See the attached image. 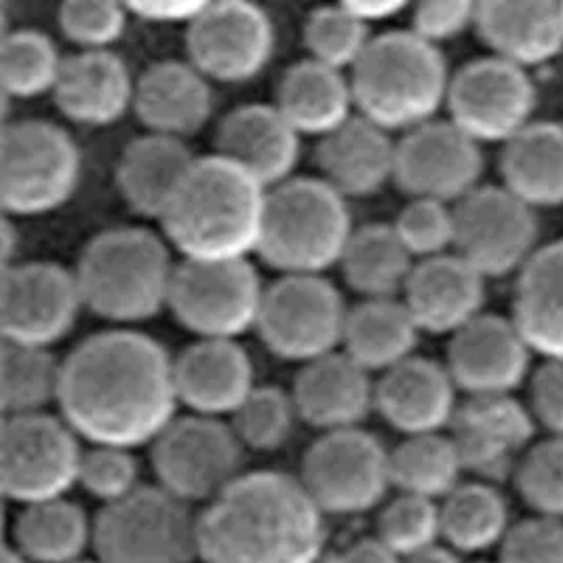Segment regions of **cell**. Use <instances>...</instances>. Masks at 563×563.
<instances>
[{
	"label": "cell",
	"instance_id": "6da1fadb",
	"mask_svg": "<svg viewBox=\"0 0 563 563\" xmlns=\"http://www.w3.org/2000/svg\"><path fill=\"white\" fill-rule=\"evenodd\" d=\"M178 406L174 357L146 333H93L64 358L59 416L89 445H153Z\"/></svg>",
	"mask_w": 563,
	"mask_h": 563
},
{
	"label": "cell",
	"instance_id": "7a4b0ae2",
	"mask_svg": "<svg viewBox=\"0 0 563 563\" xmlns=\"http://www.w3.org/2000/svg\"><path fill=\"white\" fill-rule=\"evenodd\" d=\"M325 542V515L279 471L243 473L199 512L203 563H319Z\"/></svg>",
	"mask_w": 563,
	"mask_h": 563
},
{
	"label": "cell",
	"instance_id": "3957f363",
	"mask_svg": "<svg viewBox=\"0 0 563 563\" xmlns=\"http://www.w3.org/2000/svg\"><path fill=\"white\" fill-rule=\"evenodd\" d=\"M268 190L231 161L199 156L161 218L181 260H250L257 254Z\"/></svg>",
	"mask_w": 563,
	"mask_h": 563
},
{
	"label": "cell",
	"instance_id": "277c9868",
	"mask_svg": "<svg viewBox=\"0 0 563 563\" xmlns=\"http://www.w3.org/2000/svg\"><path fill=\"white\" fill-rule=\"evenodd\" d=\"M172 252L165 236L140 227L96 234L75 268L82 305L117 325L153 319L169 307L178 268Z\"/></svg>",
	"mask_w": 563,
	"mask_h": 563
},
{
	"label": "cell",
	"instance_id": "5b68a950",
	"mask_svg": "<svg viewBox=\"0 0 563 563\" xmlns=\"http://www.w3.org/2000/svg\"><path fill=\"white\" fill-rule=\"evenodd\" d=\"M450 80L443 53L411 30L374 36L351 70L357 114L388 133L435 121L448 102Z\"/></svg>",
	"mask_w": 563,
	"mask_h": 563
},
{
	"label": "cell",
	"instance_id": "8992f818",
	"mask_svg": "<svg viewBox=\"0 0 563 563\" xmlns=\"http://www.w3.org/2000/svg\"><path fill=\"white\" fill-rule=\"evenodd\" d=\"M349 201L321 178H291L268 190L256 256L285 275L340 266L353 236Z\"/></svg>",
	"mask_w": 563,
	"mask_h": 563
},
{
	"label": "cell",
	"instance_id": "52a82bcc",
	"mask_svg": "<svg viewBox=\"0 0 563 563\" xmlns=\"http://www.w3.org/2000/svg\"><path fill=\"white\" fill-rule=\"evenodd\" d=\"M82 176L73 135L52 121L7 123L0 148V203L9 218L45 216L66 206Z\"/></svg>",
	"mask_w": 563,
	"mask_h": 563
},
{
	"label": "cell",
	"instance_id": "ba28073f",
	"mask_svg": "<svg viewBox=\"0 0 563 563\" xmlns=\"http://www.w3.org/2000/svg\"><path fill=\"white\" fill-rule=\"evenodd\" d=\"M93 553L100 563H195L199 515L163 487L142 486L96 517Z\"/></svg>",
	"mask_w": 563,
	"mask_h": 563
},
{
	"label": "cell",
	"instance_id": "9c48e42d",
	"mask_svg": "<svg viewBox=\"0 0 563 563\" xmlns=\"http://www.w3.org/2000/svg\"><path fill=\"white\" fill-rule=\"evenodd\" d=\"M264 294L250 260H179L167 308L197 340H236L256 330Z\"/></svg>",
	"mask_w": 563,
	"mask_h": 563
},
{
	"label": "cell",
	"instance_id": "30bf717a",
	"mask_svg": "<svg viewBox=\"0 0 563 563\" xmlns=\"http://www.w3.org/2000/svg\"><path fill=\"white\" fill-rule=\"evenodd\" d=\"M62 416L4 418L0 433V479L4 498L22 509L66 498L78 486L85 450Z\"/></svg>",
	"mask_w": 563,
	"mask_h": 563
},
{
	"label": "cell",
	"instance_id": "8fae6325",
	"mask_svg": "<svg viewBox=\"0 0 563 563\" xmlns=\"http://www.w3.org/2000/svg\"><path fill=\"white\" fill-rule=\"evenodd\" d=\"M349 310L323 275H285L266 287L256 332L275 357L307 365L342 349Z\"/></svg>",
	"mask_w": 563,
	"mask_h": 563
},
{
	"label": "cell",
	"instance_id": "7c38bea8",
	"mask_svg": "<svg viewBox=\"0 0 563 563\" xmlns=\"http://www.w3.org/2000/svg\"><path fill=\"white\" fill-rule=\"evenodd\" d=\"M245 448L229 422L178 416L151 445L156 486L186 505H209L243 475Z\"/></svg>",
	"mask_w": 563,
	"mask_h": 563
},
{
	"label": "cell",
	"instance_id": "4fadbf2b",
	"mask_svg": "<svg viewBox=\"0 0 563 563\" xmlns=\"http://www.w3.org/2000/svg\"><path fill=\"white\" fill-rule=\"evenodd\" d=\"M300 482L323 515H363L393 487L390 452L361 427L323 433L302 459Z\"/></svg>",
	"mask_w": 563,
	"mask_h": 563
},
{
	"label": "cell",
	"instance_id": "5bb4252c",
	"mask_svg": "<svg viewBox=\"0 0 563 563\" xmlns=\"http://www.w3.org/2000/svg\"><path fill=\"white\" fill-rule=\"evenodd\" d=\"M537 85L521 70L494 55L464 64L448 89L450 121L482 144H507L534 123Z\"/></svg>",
	"mask_w": 563,
	"mask_h": 563
},
{
	"label": "cell",
	"instance_id": "9a60e30c",
	"mask_svg": "<svg viewBox=\"0 0 563 563\" xmlns=\"http://www.w3.org/2000/svg\"><path fill=\"white\" fill-rule=\"evenodd\" d=\"M454 254L486 279H503L538 252V220L505 186H479L454 206Z\"/></svg>",
	"mask_w": 563,
	"mask_h": 563
},
{
	"label": "cell",
	"instance_id": "2e32d148",
	"mask_svg": "<svg viewBox=\"0 0 563 563\" xmlns=\"http://www.w3.org/2000/svg\"><path fill=\"white\" fill-rule=\"evenodd\" d=\"M85 308L75 271L57 262H15L0 283V328L9 344L52 349Z\"/></svg>",
	"mask_w": 563,
	"mask_h": 563
},
{
	"label": "cell",
	"instance_id": "e0dca14e",
	"mask_svg": "<svg viewBox=\"0 0 563 563\" xmlns=\"http://www.w3.org/2000/svg\"><path fill=\"white\" fill-rule=\"evenodd\" d=\"M186 27L188 62L209 82L239 85L254 80L275 53L273 20L254 2H207Z\"/></svg>",
	"mask_w": 563,
	"mask_h": 563
},
{
	"label": "cell",
	"instance_id": "ac0fdd59",
	"mask_svg": "<svg viewBox=\"0 0 563 563\" xmlns=\"http://www.w3.org/2000/svg\"><path fill=\"white\" fill-rule=\"evenodd\" d=\"M482 174V146L450 119H435L397 140L395 184L410 199L456 206L479 188Z\"/></svg>",
	"mask_w": 563,
	"mask_h": 563
},
{
	"label": "cell",
	"instance_id": "d6986e66",
	"mask_svg": "<svg viewBox=\"0 0 563 563\" xmlns=\"http://www.w3.org/2000/svg\"><path fill=\"white\" fill-rule=\"evenodd\" d=\"M534 433L532 411L512 395L468 397L450 427L464 471L487 484L515 477L517 466L534 445Z\"/></svg>",
	"mask_w": 563,
	"mask_h": 563
},
{
	"label": "cell",
	"instance_id": "ffe728a7",
	"mask_svg": "<svg viewBox=\"0 0 563 563\" xmlns=\"http://www.w3.org/2000/svg\"><path fill=\"white\" fill-rule=\"evenodd\" d=\"M532 355L512 319L484 312L450 338L445 367L468 397H498L526 383Z\"/></svg>",
	"mask_w": 563,
	"mask_h": 563
},
{
	"label": "cell",
	"instance_id": "44dd1931",
	"mask_svg": "<svg viewBox=\"0 0 563 563\" xmlns=\"http://www.w3.org/2000/svg\"><path fill=\"white\" fill-rule=\"evenodd\" d=\"M302 135L275 103H247L227 112L216 129V153L247 172L266 190L296 178Z\"/></svg>",
	"mask_w": 563,
	"mask_h": 563
},
{
	"label": "cell",
	"instance_id": "7402d4cb",
	"mask_svg": "<svg viewBox=\"0 0 563 563\" xmlns=\"http://www.w3.org/2000/svg\"><path fill=\"white\" fill-rule=\"evenodd\" d=\"M179 406L207 418H231L256 388L250 353L236 340H197L174 357Z\"/></svg>",
	"mask_w": 563,
	"mask_h": 563
},
{
	"label": "cell",
	"instance_id": "603a6c76",
	"mask_svg": "<svg viewBox=\"0 0 563 563\" xmlns=\"http://www.w3.org/2000/svg\"><path fill=\"white\" fill-rule=\"evenodd\" d=\"M459 406L448 367L433 358L413 355L376 380V411L406 437L450 431Z\"/></svg>",
	"mask_w": 563,
	"mask_h": 563
},
{
	"label": "cell",
	"instance_id": "cb8c5ba5",
	"mask_svg": "<svg viewBox=\"0 0 563 563\" xmlns=\"http://www.w3.org/2000/svg\"><path fill=\"white\" fill-rule=\"evenodd\" d=\"M486 277L459 254L416 262L401 296L422 333L454 335L484 314Z\"/></svg>",
	"mask_w": 563,
	"mask_h": 563
},
{
	"label": "cell",
	"instance_id": "d4e9b609",
	"mask_svg": "<svg viewBox=\"0 0 563 563\" xmlns=\"http://www.w3.org/2000/svg\"><path fill=\"white\" fill-rule=\"evenodd\" d=\"M291 397L300 420L310 427L321 433L346 431L358 429L376 410V383L369 372L338 351L302 365Z\"/></svg>",
	"mask_w": 563,
	"mask_h": 563
},
{
	"label": "cell",
	"instance_id": "484cf974",
	"mask_svg": "<svg viewBox=\"0 0 563 563\" xmlns=\"http://www.w3.org/2000/svg\"><path fill=\"white\" fill-rule=\"evenodd\" d=\"M475 30L494 57L530 73L563 52V2H477Z\"/></svg>",
	"mask_w": 563,
	"mask_h": 563
},
{
	"label": "cell",
	"instance_id": "4316f807",
	"mask_svg": "<svg viewBox=\"0 0 563 563\" xmlns=\"http://www.w3.org/2000/svg\"><path fill=\"white\" fill-rule=\"evenodd\" d=\"M133 110L148 133L188 140L213 114V91L188 59H165L135 78Z\"/></svg>",
	"mask_w": 563,
	"mask_h": 563
},
{
	"label": "cell",
	"instance_id": "83f0119b",
	"mask_svg": "<svg viewBox=\"0 0 563 563\" xmlns=\"http://www.w3.org/2000/svg\"><path fill=\"white\" fill-rule=\"evenodd\" d=\"M397 140L372 121L355 114L342 128L321 137L314 151L319 178L346 201L380 192L395 181Z\"/></svg>",
	"mask_w": 563,
	"mask_h": 563
},
{
	"label": "cell",
	"instance_id": "f1b7e54d",
	"mask_svg": "<svg viewBox=\"0 0 563 563\" xmlns=\"http://www.w3.org/2000/svg\"><path fill=\"white\" fill-rule=\"evenodd\" d=\"M52 96L68 121L108 128L133 108L135 80L117 53L78 52L64 59Z\"/></svg>",
	"mask_w": 563,
	"mask_h": 563
},
{
	"label": "cell",
	"instance_id": "f546056e",
	"mask_svg": "<svg viewBox=\"0 0 563 563\" xmlns=\"http://www.w3.org/2000/svg\"><path fill=\"white\" fill-rule=\"evenodd\" d=\"M199 156L184 140L146 133L131 140L117 163V188L140 218L158 220Z\"/></svg>",
	"mask_w": 563,
	"mask_h": 563
},
{
	"label": "cell",
	"instance_id": "4dcf8cb0",
	"mask_svg": "<svg viewBox=\"0 0 563 563\" xmlns=\"http://www.w3.org/2000/svg\"><path fill=\"white\" fill-rule=\"evenodd\" d=\"M511 319L532 353L563 361V239L538 247L517 275Z\"/></svg>",
	"mask_w": 563,
	"mask_h": 563
},
{
	"label": "cell",
	"instance_id": "1f68e13d",
	"mask_svg": "<svg viewBox=\"0 0 563 563\" xmlns=\"http://www.w3.org/2000/svg\"><path fill=\"white\" fill-rule=\"evenodd\" d=\"M275 106L300 135L319 140L357 114L351 77L310 57L283 73Z\"/></svg>",
	"mask_w": 563,
	"mask_h": 563
},
{
	"label": "cell",
	"instance_id": "d6a6232c",
	"mask_svg": "<svg viewBox=\"0 0 563 563\" xmlns=\"http://www.w3.org/2000/svg\"><path fill=\"white\" fill-rule=\"evenodd\" d=\"M500 176L512 197L537 209L563 206V125L534 121L503 146Z\"/></svg>",
	"mask_w": 563,
	"mask_h": 563
},
{
	"label": "cell",
	"instance_id": "836d02e7",
	"mask_svg": "<svg viewBox=\"0 0 563 563\" xmlns=\"http://www.w3.org/2000/svg\"><path fill=\"white\" fill-rule=\"evenodd\" d=\"M420 333L401 298L363 300L349 310L340 351L372 376H383L413 357Z\"/></svg>",
	"mask_w": 563,
	"mask_h": 563
},
{
	"label": "cell",
	"instance_id": "e575fe53",
	"mask_svg": "<svg viewBox=\"0 0 563 563\" xmlns=\"http://www.w3.org/2000/svg\"><path fill=\"white\" fill-rule=\"evenodd\" d=\"M413 266L416 260L393 224L355 229L340 260L344 282L363 296V300L401 298Z\"/></svg>",
	"mask_w": 563,
	"mask_h": 563
},
{
	"label": "cell",
	"instance_id": "d590c367",
	"mask_svg": "<svg viewBox=\"0 0 563 563\" xmlns=\"http://www.w3.org/2000/svg\"><path fill=\"white\" fill-rule=\"evenodd\" d=\"M441 509L443 544L459 555L498 551L511 532V511L500 489L487 482H468L456 487Z\"/></svg>",
	"mask_w": 563,
	"mask_h": 563
},
{
	"label": "cell",
	"instance_id": "8d00e7d4",
	"mask_svg": "<svg viewBox=\"0 0 563 563\" xmlns=\"http://www.w3.org/2000/svg\"><path fill=\"white\" fill-rule=\"evenodd\" d=\"M13 549L30 563H78L93 549V521L68 498L24 507Z\"/></svg>",
	"mask_w": 563,
	"mask_h": 563
},
{
	"label": "cell",
	"instance_id": "74e56055",
	"mask_svg": "<svg viewBox=\"0 0 563 563\" xmlns=\"http://www.w3.org/2000/svg\"><path fill=\"white\" fill-rule=\"evenodd\" d=\"M461 452L450 433L406 437L390 450V482L399 494L443 503L464 484Z\"/></svg>",
	"mask_w": 563,
	"mask_h": 563
},
{
	"label": "cell",
	"instance_id": "f35d334b",
	"mask_svg": "<svg viewBox=\"0 0 563 563\" xmlns=\"http://www.w3.org/2000/svg\"><path fill=\"white\" fill-rule=\"evenodd\" d=\"M64 361L49 349L2 342L0 401L4 418L47 413L57 406Z\"/></svg>",
	"mask_w": 563,
	"mask_h": 563
},
{
	"label": "cell",
	"instance_id": "ab89813d",
	"mask_svg": "<svg viewBox=\"0 0 563 563\" xmlns=\"http://www.w3.org/2000/svg\"><path fill=\"white\" fill-rule=\"evenodd\" d=\"M64 59L41 30L4 32L0 45V80L7 98L27 100L53 93Z\"/></svg>",
	"mask_w": 563,
	"mask_h": 563
},
{
	"label": "cell",
	"instance_id": "60d3db41",
	"mask_svg": "<svg viewBox=\"0 0 563 563\" xmlns=\"http://www.w3.org/2000/svg\"><path fill=\"white\" fill-rule=\"evenodd\" d=\"M369 26L344 4H323L308 13L305 45L308 57L333 70H353L372 43Z\"/></svg>",
	"mask_w": 563,
	"mask_h": 563
},
{
	"label": "cell",
	"instance_id": "b9f144b4",
	"mask_svg": "<svg viewBox=\"0 0 563 563\" xmlns=\"http://www.w3.org/2000/svg\"><path fill=\"white\" fill-rule=\"evenodd\" d=\"M300 420L291 393L282 386H256L231 416V429L245 450L275 452L283 448Z\"/></svg>",
	"mask_w": 563,
	"mask_h": 563
},
{
	"label": "cell",
	"instance_id": "7bdbcfd3",
	"mask_svg": "<svg viewBox=\"0 0 563 563\" xmlns=\"http://www.w3.org/2000/svg\"><path fill=\"white\" fill-rule=\"evenodd\" d=\"M376 537L401 560L435 547L443 542L439 503L410 494L395 496L378 517Z\"/></svg>",
	"mask_w": 563,
	"mask_h": 563
},
{
	"label": "cell",
	"instance_id": "ee69618b",
	"mask_svg": "<svg viewBox=\"0 0 563 563\" xmlns=\"http://www.w3.org/2000/svg\"><path fill=\"white\" fill-rule=\"evenodd\" d=\"M515 486L534 515L563 521V437L530 448L515 471Z\"/></svg>",
	"mask_w": 563,
	"mask_h": 563
},
{
	"label": "cell",
	"instance_id": "f6af8a7d",
	"mask_svg": "<svg viewBox=\"0 0 563 563\" xmlns=\"http://www.w3.org/2000/svg\"><path fill=\"white\" fill-rule=\"evenodd\" d=\"M128 20V4L108 0H68L57 11L59 30L80 52H110Z\"/></svg>",
	"mask_w": 563,
	"mask_h": 563
},
{
	"label": "cell",
	"instance_id": "bcb514c9",
	"mask_svg": "<svg viewBox=\"0 0 563 563\" xmlns=\"http://www.w3.org/2000/svg\"><path fill=\"white\" fill-rule=\"evenodd\" d=\"M393 229L416 262L445 256L450 254V250L454 252V206L427 199H410V203L399 211Z\"/></svg>",
	"mask_w": 563,
	"mask_h": 563
},
{
	"label": "cell",
	"instance_id": "7dc6e473",
	"mask_svg": "<svg viewBox=\"0 0 563 563\" xmlns=\"http://www.w3.org/2000/svg\"><path fill=\"white\" fill-rule=\"evenodd\" d=\"M131 452L114 445H89L80 464L78 486L103 507L121 503L142 487L140 464Z\"/></svg>",
	"mask_w": 563,
	"mask_h": 563
},
{
	"label": "cell",
	"instance_id": "c3c4849f",
	"mask_svg": "<svg viewBox=\"0 0 563 563\" xmlns=\"http://www.w3.org/2000/svg\"><path fill=\"white\" fill-rule=\"evenodd\" d=\"M498 563H563V521L532 515L512 523Z\"/></svg>",
	"mask_w": 563,
	"mask_h": 563
},
{
	"label": "cell",
	"instance_id": "681fc988",
	"mask_svg": "<svg viewBox=\"0 0 563 563\" xmlns=\"http://www.w3.org/2000/svg\"><path fill=\"white\" fill-rule=\"evenodd\" d=\"M477 2L468 0H427L413 7L410 30L424 43L439 47L468 27H475Z\"/></svg>",
	"mask_w": 563,
	"mask_h": 563
},
{
	"label": "cell",
	"instance_id": "f907efd6",
	"mask_svg": "<svg viewBox=\"0 0 563 563\" xmlns=\"http://www.w3.org/2000/svg\"><path fill=\"white\" fill-rule=\"evenodd\" d=\"M530 411L549 435L563 437V361H544L532 374Z\"/></svg>",
	"mask_w": 563,
	"mask_h": 563
},
{
	"label": "cell",
	"instance_id": "816d5d0a",
	"mask_svg": "<svg viewBox=\"0 0 563 563\" xmlns=\"http://www.w3.org/2000/svg\"><path fill=\"white\" fill-rule=\"evenodd\" d=\"M207 2L192 0H144L129 2V15L151 24H186L190 26L195 18L206 9Z\"/></svg>",
	"mask_w": 563,
	"mask_h": 563
},
{
	"label": "cell",
	"instance_id": "f5cc1de1",
	"mask_svg": "<svg viewBox=\"0 0 563 563\" xmlns=\"http://www.w3.org/2000/svg\"><path fill=\"white\" fill-rule=\"evenodd\" d=\"M330 563H404L378 537L358 538L338 551Z\"/></svg>",
	"mask_w": 563,
	"mask_h": 563
},
{
	"label": "cell",
	"instance_id": "db71d44e",
	"mask_svg": "<svg viewBox=\"0 0 563 563\" xmlns=\"http://www.w3.org/2000/svg\"><path fill=\"white\" fill-rule=\"evenodd\" d=\"M346 7L367 26L397 18L408 9L406 2H395V0H355V2H346Z\"/></svg>",
	"mask_w": 563,
	"mask_h": 563
},
{
	"label": "cell",
	"instance_id": "11a10c76",
	"mask_svg": "<svg viewBox=\"0 0 563 563\" xmlns=\"http://www.w3.org/2000/svg\"><path fill=\"white\" fill-rule=\"evenodd\" d=\"M404 563H462V555H459L454 549H450L448 544L439 542L435 547L404 560Z\"/></svg>",
	"mask_w": 563,
	"mask_h": 563
},
{
	"label": "cell",
	"instance_id": "9f6ffc18",
	"mask_svg": "<svg viewBox=\"0 0 563 563\" xmlns=\"http://www.w3.org/2000/svg\"><path fill=\"white\" fill-rule=\"evenodd\" d=\"M20 245V234L18 229L11 224V218L4 216V224H2V257H4V266L11 264V260L18 252Z\"/></svg>",
	"mask_w": 563,
	"mask_h": 563
},
{
	"label": "cell",
	"instance_id": "6f0895ef",
	"mask_svg": "<svg viewBox=\"0 0 563 563\" xmlns=\"http://www.w3.org/2000/svg\"><path fill=\"white\" fill-rule=\"evenodd\" d=\"M2 563H30L26 558H22L13 547H7L4 549V555H2Z\"/></svg>",
	"mask_w": 563,
	"mask_h": 563
},
{
	"label": "cell",
	"instance_id": "680465c9",
	"mask_svg": "<svg viewBox=\"0 0 563 563\" xmlns=\"http://www.w3.org/2000/svg\"><path fill=\"white\" fill-rule=\"evenodd\" d=\"M78 563H100V562H98V560H82V562H78Z\"/></svg>",
	"mask_w": 563,
	"mask_h": 563
}]
</instances>
